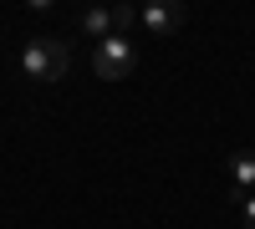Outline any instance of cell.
Wrapping results in <instances>:
<instances>
[{
	"label": "cell",
	"instance_id": "1",
	"mask_svg": "<svg viewBox=\"0 0 255 229\" xmlns=\"http://www.w3.org/2000/svg\"><path fill=\"white\" fill-rule=\"evenodd\" d=\"M72 67V51L67 41H51V36H31L20 46V76L26 81H61Z\"/></svg>",
	"mask_w": 255,
	"mask_h": 229
},
{
	"label": "cell",
	"instance_id": "2",
	"mask_svg": "<svg viewBox=\"0 0 255 229\" xmlns=\"http://www.w3.org/2000/svg\"><path fill=\"white\" fill-rule=\"evenodd\" d=\"M133 67H138L133 36H108V41H97V46H92V72H97L102 81H123Z\"/></svg>",
	"mask_w": 255,
	"mask_h": 229
},
{
	"label": "cell",
	"instance_id": "3",
	"mask_svg": "<svg viewBox=\"0 0 255 229\" xmlns=\"http://www.w3.org/2000/svg\"><path fill=\"white\" fill-rule=\"evenodd\" d=\"M225 173H230V199H235V209L255 194V153L250 148H240L235 158L225 163Z\"/></svg>",
	"mask_w": 255,
	"mask_h": 229
},
{
	"label": "cell",
	"instance_id": "4",
	"mask_svg": "<svg viewBox=\"0 0 255 229\" xmlns=\"http://www.w3.org/2000/svg\"><path fill=\"white\" fill-rule=\"evenodd\" d=\"M138 20H143L148 36H174V31L184 26V5H174V0H158V5H143Z\"/></svg>",
	"mask_w": 255,
	"mask_h": 229
},
{
	"label": "cell",
	"instance_id": "5",
	"mask_svg": "<svg viewBox=\"0 0 255 229\" xmlns=\"http://www.w3.org/2000/svg\"><path fill=\"white\" fill-rule=\"evenodd\" d=\"M82 31H87L92 41H108V36H113V10H102V5L82 10Z\"/></svg>",
	"mask_w": 255,
	"mask_h": 229
},
{
	"label": "cell",
	"instance_id": "6",
	"mask_svg": "<svg viewBox=\"0 0 255 229\" xmlns=\"http://www.w3.org/2000/svg\"><path fill=\"white\" fill-rule=\"evenodd\" d=\"M133 20H138L133 5H113V36H128V31H133Z\"/></svg>",
	"mask_w": 255,
	"mask_h": 229
},
{
	"label": "cell",
	"instance_id": "7",
	"mask_svg": "<svg viewBox=\"0 0 255 229\" xmlns=\"http://www.w3.org/2000/svg\"><path fill=\"white\" fill-rule=\"evenodd\" d=\"M240 229H255V194L240 204Z\"/></svg>",
	"mask_w": 255,
	"mask_h": 229
}]
</instances>
